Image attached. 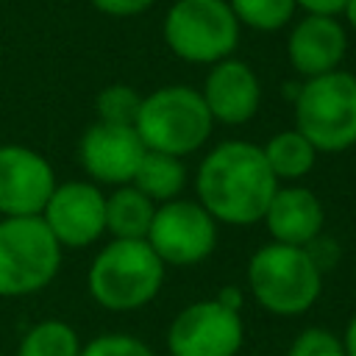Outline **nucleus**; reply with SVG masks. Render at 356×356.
<instances>
[{
  "label": "nucleus",
  "mask_w": 356,
  "mask_h": 356,
  "mask_svg": "<svg viewBox=\"0 0 356 356\" xmlns=\"http://www.w3.org/2000/svg\"><path fill=\"white\" fill-rule=\"evenodd\" d=\"M342 14H345L348 25L356 31V0H348V3H345V8H342Z\"/></svg>",
  "instance_id": "nucleus-28"
},
{
  "label": "nucleus",
  "mask_w": 356,
  "mask_h": 356,
  "mask_svg": "<svg viewBox=\"0 0 356 356\" xmlns=\"http://www.w3.org/2000/svg\"><path fill=\"white\" fill-rule=\"evenodd\" d=\"M81 356H156L150 345L131 334H100L81 348Z\"/></svg>",
  "instance_id": "nucleus-23"
},
{
  "label": "nucleus",
  "mask_w": 356,
  "mask_h": 356,
  "mask_svg": "<svg viewBox=\"0 0 356 356\" xmlns=\"http://www.w3.org/2000/svg\"><path fill=\"white\" fill-rule=\"evenodd\" d=\"M142 106V95L128 83H108L95 97V111L100 122L114 125H134Z\"/></svg>",
  "instance_id": "nucleus-21"
},
{
  "label": "nucleus",
  "mask_w": 356,
  "mask_h": 356,
  "mask_svg": "<svg viewBox=\"0 0 356 356\" xmlns=\"http://www.w3.org/2000/svg\"><path fill=\"white\" fill-rule=\"evenodd\" d=\"M217 220L197 203L175 197L156 206L147 245L170 267H192L217 248Z\"/></svg>",
  "instance_id": "nucleus-8"
},
{
  "label": "nucleus",
  "mask_w": 356,
  "mask_h": 356,
  "mask_svg": "<svg viewBox=\"0 0 356 356\" xmlns=\"http://www.w3.org/2000/svg\"><path fill=\"white\" fill-rule=\"evenodd\" d=\"M81 339L78 331L64 320H39L31 325L14 356H81Z\"/></svg>",
  "instance_id": "nucleus-19"
},
{
  "label": "nucleus",
  "mask_w": 356,
  "mask_h": 356,
  "mask_svg": "<svg viewBox=\"0 0 356 356\" xmlns=\"http://www.w3.org/2000/svg\"><path fill=\"white\" fill-rule=\"evenodd\" d=\"M50 161L25 145H0V214L39 217L56 189Z\"/></svg>",
  "instance_id": "nucleus-11"
},
{
  "label": "nucleus",
  "mask_w": 356,
  "mask_h": 356,
  "mask_svg": "<svg viewBox=\"0 0 356 356\" xmlns=\"http://www.w3.org/2000/svg\"><path fill=\"white\" fill-rule=\"evenodd\" d=\"M261 222L267 225V234L273 236V242L306 248L323 234L325 209L309 186L284 184L275 189Z\"/></svg>",
  "instance_id": "nucleus-15"
},
{
  "label": "nucleus",
  "mask_w": 356,
  "mask_h": 356,
  "mask_svg": "<svg viewBox=\"0 0 356 356\" xmlns=\"http://www.w3.org/2000/svg\"><path fill=\"white\" fill-rule=\"evenodd\" d=\"M342 345H345V353H348V356H356V314H353V317L348 320V325H345Z\"/></svg>",
  "instance_id": "nucleus-27"
},
{
  "label": "nucleus",
  "mask_w": 356,
  "mask_h": 356,
  "mask_svg": "<svg viewBox=\"0 0 356 356\" xmlns=\"http://www.w3.org/2000/svg\"><path fill=\"white\" fill-rule=\"evenodd\" d=\"M167 47L189 64H217L239 44V19L228 0H175L164 17Z\"/></svg>",
  "instance_id": "nucleus-7"
},
{
  "label": "nucleus",
  "mask_w": 356,
  "mask_h": 356,
  "mask_svg": "<svg viewBox=\"0 0 356 356\" xmlns=\"http://www.w3.org/2000/svg\"><path fill=\"white\" fill-rule=\"evenodd\" d=\"M261 153L275 175V181L281 184H298L300 178H306L312 170H314V161H317V147L298 131V128H286V131H278L273 134L264 145H261Z\"/></svg>",
  "instance_id": "nucleus-17"
},
{
  "label": "nucleus",
  "mask_w": 356,
  "mask_h": 356,
  "mask_svg": "<svg viewBox=\"0 0 356 356\" xmlns=\"http://www.w3.org/2000/svg\"><path fill=\"white\" fill-rule=\"evenodd\" d=\"M214 298H217L222 306L242 312V303H245V298H242V289H236V286H222V289H220Z\"/></svg>",
  "instance_id": "nucleus-26"
},
{
  "label": "nucleus",
  "mask_w": 356,
  "mask_h": 356,
  "mask_svg": "<svg viewBox=\"0 0 356 356\" xmlns=\"http://www.w3.org/2000/svg\"><path fill=\"white\" fill-rule=\"evenodd\" d=\"M39 217L61 248H89L106 234V195L92 181H64Z\"/></svg>",
  "instance_id": "nucleus-10"
},
{
  "label": "nucleus",
  "mask_w": 356,
  "mask_h": 356,
  "mask_svg": "<svg viewBox=\"0 0 356 356\" xmlns=\"http://www.w3.org/2000/svg\"><path fill=\"white\" fill-rule=\"evenodd\" d=\"M89 3L108 17H136L153 6V0H89Z\"/></svg>",
  "instance_id": "nucleus-24"
},
{
  "label": "nucleus",
  "mask_w": 356,
  "mask_h": 356,
  "mask_svg": "<svg viewBox=\"0 0 356 356\" xmlns=\"http://www.w3.org/2000/svg\"><path fill=\"white\" fill-rule=\"evenodd\" d=\"M203 103L214 122L222 125H245L256 117L261 103V83L250 64L242 58H222L211 64L206 81H203Z\"/></svg>",
  "instance_id": "nucleus-13"
},
{
  "label": "nucleus",
  "mask_w": 356,
  "mask_h": 356,
  "mask_svg": "<svg viewBox=\"0 0 356 356\" xmlns=\"http://www.w3.org/2000/svg\"><path fill=\"white\" fill-rule=\"evenodd\" d=\"M153 214L156 203L134 184L114 186V192L106 195V234H111V239H147Z\"/></svg>",
  "instance_id": "nucleus-16"
},
{
  "label": "nucleus",
  "mask_w": 356,
  "mask_h": 356,
  "mask_svg": "<svg viewBox=\"0 0 356 356\" xmlns=\"http://www.w3.org/2000/svg\"><path fill=\"white\" fill-rule=\"evenodd\" d=\"M348 53V33L337 17L303 14L286 39V56L298 75L317 78L339 70Z\"/></svg>",
  "instance_id": "nucleus-14"
},
{
  "label": "nucleus",
  "mask_w": 356,
  "mask_h": 356,
  "mask_svg": "<svg viewBox=\"0 0 356 356\" xmlns=\"http://www.w3.org/2000/svg\"><path fill=\"white\" fill-rule=\"evenodd\" d=\"M245 342L242 312L217 298L184 306L167 328L170 356H236Z\"/></svg>",
  "instance_id": "nucleus-9"
},
{
  "label": "nucleus",
  "mask_w": 356,
  "mask_h": 356,
  "mask_svg": "<svg viewBox=\"0 0 356 356\" xmlns=\"http://www.w3.org/2000/svg\"><path fill=\"white\" fill-rule=\"evenodd\" d=\"M295 3L306 14H328V17H337V14H342V8H345L348 0H295Z\"/></svg>",
  "instance_id": "nucleus-25"
},
{
  "label": "nucleus",
  "mask_w": 356,
  "mask_h": 356,
  "mask_svg": "<svg viewBox=\"0 0 356 356\" xmlns=\"http://www.w3.org/2000/svg\"><path fill=\"white\" fill-rule=\"evenodd\" d=\"M61 250L42 217H0V298H28L50 286Z\"/></svg>",
  "instance_id": "nucleus-6"
},
{
  "label": "nucleus",
  "mask_w": 356,
  "mask_h": 356,
  "mask_svg": "<svg viewBox=\"0 0 356 356\" xmlns=\"http://www.w3.org/2000/svg\"><path fill=\"white\" fill-rule=\"evenodd\" d=\"M278 186L261 147L245 139L220 142L195 172V200L217 222L239 228L261 222Z\"/></svg>",
  "instance_id": "nucleus-1"
},
{
  "label": "nucleus",
  "mask_w": 356,
  "mask_h": 356,
  "mask_svg": "<svg viewBox=\"0 0 356 356\" xmlns=\"http://www.w3.org/2000/svg\"><path fill=\"white\" fill-rule=\"evenodd\" d=\"M142 156L145 145L134 125H114L97 120L83 131L78 142L81 167L97 186L131 184Z\"/></svg>",
  "instance_id": "nucleus-12"
},
{
  "label": "nucleus",
  "mask_w": 356,
  "mask_h": 356,
  "mask_svg": "<svg viewBox=\"0 0 356 356\" xmlns=\"http://www.w3.org/2000/svg\"><path fill=\"white\" fill-rule=\"evenodd\" d=\"M131 184L159 206V203L181 197V192L186 186V167L178 156L145 150Z\"/></svg>",
  "instance_id": "nucleus-18"
},
{
  "label": "nucleus",
  "mask_w": 356,
  "mask_h": 356,
  "mask_svg": "<svg viewBox=\"0 0 356 356\" xmlns=\"http://www.w3.org/2000/svg\"><path fill=\"white\" fill-rule=\"evenodd\" d=\"M295 128L317 153H342L356 145V75L334 70L306 78L295 95Z\"/></svg>",
  "instance_id": "nucleus-5"
},
{
  "label": "nucleus",
  "mask_w": 356,
  "mask_h": 356,
  "mask_svg": "<svg viewBox=\"0 0 356 356\" xmlns=\"http://www.w3.org/2000/svg\"><path fill=\"white\" fill-rule=\"evenodd\" d=\"M248 289L275 317H300L323 292V270L306 248L267 242L248 259Z\"/></svg>",
  "instance_id": "nucleus-3"
},
{
  "label": "nucleus",
  "mask_w": 356,
  "mask_h": 356,
  "mask_svg": "<svg viewBox=\"0 0 356 356\" xmlns=\"http://www.w3.org/2000/svg\"><path fill=\"white\" fill-rule=\"evenodd\" d=\"M228 6L239 19V25L256 31H278L298 11L295 0H228Z\"/></svg>",
  "instance_id": "nucleus-20"
},
{
  "label": "nucleus",
  "mask_w": 356,
  "mask_h": 356,
  "mask_svg": "<svg viewBox=\"0 0 356 356\" xmlns=\"http://www.w3.org/2000/svg\"><path fill=\"white\" fill-rule=\"evenodd\" d=\"M211 125L214 120L203 103L200 89L184 83L159 86L145 95L134 122L145 150L178 159L200 150L211 136Z\"/></svg>",
  "instance_id": "nucleus-4"
},
{
  "label": "nucleus",
  "mask_w": 356,
  "mask_h": 356,
  "mask_svg": "<svg viewBox=\"0 0 356 356\" xmlns=\"http://www.w3.org/2000/svg\"><path fill=\"white\" fill-rule=\"evenodd\" d=\"M164 273L167 264L147 239H111L95 253L86 270V289L108 312H136L161 292Z\"/></svg>",
  "instance_id": "nucleus-2"
},
{
  "label": "nucleus",
  "mask_w": 356,
  "mask_h": 356,
  "mask_svg": "<svg viewBox=\"0 0 356 356\" xmlns=\"http://www.w3.org/2000/svg\"><path fill=\"white\" fill-rule=\"evenodd\" d=\"M0 356H6V353H0Z\"/></svg>",
  "instance_id": "nucleus-29"
},
{
  "label": "nucleus",
  "mask_w": 356,
  "mask_h": 356,
  "mask_svg": "<svg viewBox=\"0 0 356 356\" xmlns=\"http://www.w3.org/2000/svg\"><path fill=\"white\" fill-rule=\"evenodd\" d=\"M286 356H348V353L339 334L323 325H309L292 339Z\"/></svg>",
  "instance_id": "nucleus-22"
}]
</instances>
